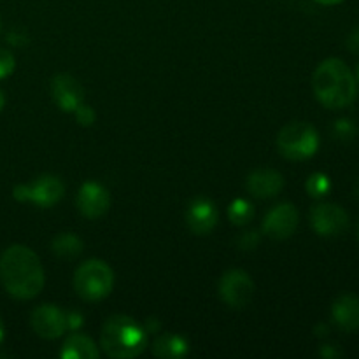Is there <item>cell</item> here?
Returning a JSON list of instances; mask_svg holds the SVG:
<instances>
[{"mask_svg":"<svg viewBox=\"0 0 359 359\" xmlns=\"http://www.w3.org/2000/svg\"><path fill=\"white\" fill-rule=\"evenodd\" d=\"M14 67H16V60H14L13 53L0 48V79L11 76L14 72Z\"/></svg>","mask_w":359,"mask_h":359,"instance_id":"obj_22","label":"cell"},{"mask_svg":"<svg viewBox=\"0 0 359 359\" xmlns=\"http://www.w3.org/2000/svg\"><path fill=\"white\" fill-rule=\"evenodd\" d=\"M314 2L321 4V6H337V4L344 2V0H314Z\"/></svg>","mask_w":359,"mask_h":359,"instance_id":"obj_29","label":"cell"},{"mask_svg":"<svg viewBox=\"0 0 359 359\" xmlns=\"http://www.w3.org/2000/svg\"><path fill=\"white\" fill-rule=\"evenodd\" d=\"M81 326H83V316L77 314V312H70V314H67V328L76 332V330L81 328Z\"/></svg>","mask_w":359,"mask_h":359,"instance_id":"obj_26","label":"cell"},{"mask_svg":"<svg viewBox=\"0 0 359 359\" xmlns=\"http://www.w3.org/2000/svg\"><path fill=\"white\" fill-rule=\"evenodd\" d=\"M356 81L359 83V63H358V67H356Z\"/></svg>","mask_w":359,"mask_h":359,"instance_id":"obj_34","label":"cell"},{"mask_svg":"<svg viewBox=\"0 0 359 359\" xmlns=\"http://www.w3.org/2000/svg\"><path fill=\"white\" fill-rule=\"evenodd\" d=\"M114 286V272L102 259H88L76 270L74 287L86 302H98L107 297Z\"/></svg>","mask_w":359,"mask_h":359,"instance_id":"obj_4","label":"cell"},{"mask_svg":"<svg viewBox=\"0 0 359 359\" xmlns=\"http://www.w3.org/2000/svg\"><path fill=\"white\" fill-rule=\"evenodd\" d=\"M51 251L60 258H76L83 251V241L74 233H62L51 242Z\"/></svg>","mask_w":359,"mask_h":359,"instance_id":"obj_18","label":"cell"},{"mask_svg":"<svg viewBox=\"0 0 359 359\" xmlns=\"http://www.w3.org/2000/svg\"><path fill=\"white\" fill-rule=\"evenodd\" d=\"M319 133L309 123H290L277 135V147L284 158L293 161L309 160L319 149Z\"/></svg>","mask_w":359,"mask_h":359,"instance_id":"obj_5","label":"cell"},{"mask_svg":"<svg viewBox=\"0 0 359 359\" xmlns=\"http://www.w3.org/2000/svg\"><path fill=\"white\" fill-rule=\"evenodd\" d=\"M186 223L195 235H209L217 224V207L209 198H196L189 203Z\"/></svg>","mask_w":359,"mask_h":359,"instance_id":"obj_13","label":"cell"},{"mask_svg":"<svg viewBox=\"0 0 359 359\" xmlns=\"http://www.w3.org/2000/svg\"><path fill=\"white\" fill-rule=\"evenodd\" d=\"M284 188L283 175L272 168H259L248 177V189L256 198H272Z\"/></svg>","mask_w":359,"mask_h":359,"instance_id":"obj_15","label":"cell"},{"mask_svg":"<svg viewBox=\"0 0 359 359\" xmlns=\"http://www.w3.org/2000/svg\"><path fill=\"white\" fill-rule=\"evenodd\" d=\"M74 114H76L77 123H79V125H83V126L93 125L95 119H97V114H95L93 109H91L90 105H86V104H81L79 107L74 111Z\"/></svg>","mask_w":359,"mask_h":359,"instance_id":"obj_23","label":"cell"},{"mask_svg":"<svg viewBox=\"0 0 359 359\" xmlns=\"http://www.w3.org/2000/svg\"><path fill=\"white\" fill-rule=\"evenodd\" d=\"M255 283L245 270H228L219 280V297L228 307L244 309L251 304Z\"/></svg>","mask_w":359,"mask_h":359,"instance_id":"obj_7","label":"cell"},{"mask_svg":"<svg viewBox=\"0 0 359 359\" xmlns=\"http://www.w3.org/2000/svg\"><path fill=\"white\" fill-rule=\"evenodd\" d=\"M316 98L328 109H344L358 97V81L346 62L328 58L321 62L312 76Z\"/></svg>","mask_w":359,"mask_h":359,"instance_id":"obj_2","label":"cell"},{"mask_svg":"<svg viewBox=\"0 0 359 359\" xmlns=\"http://www.w3.org/2000/svg\"><path fill=\"white\" fill-rule=\"evenodd\" d=\"M358 238H359V221H358Z\"/></svg>","mask_w":359,"mask_h":359,"instance_id":"obj_35","label":"cell"},{"mask_svg":"<svg viewBox=\"0 0 359 359\" xmlns=\"http://www.w3.org/2000/svg\"><path fill=\"white\" fill-rule=\"evenodd\" d=\"M347 48H349L351 53H359V27L354 28L353 32L347 37Z\"/></svg>","mask_w":359,"mask_h":359,"instance_id":"obj_27","label":"cell"},{"mask_svg":"<svg viewBox=\"0 0 359 359\" xmlns=\"http://www.w3.org/2000/svg\"><path fill=\"white\" fill-rule=\"evenodd\" d=\"M4 104H6V97H4L2 90H0V111H2V109H4Z\"/></svg>","mask_w":359,"mask_h":359,"instance_id":"obj_32","label":"cell"},{"mask_svg":"<svg viewBox=\"0 0 359 359\" xmlns=\"http://www.w3.org/2000/svg\"><path fill=\"white\" fill-rule=\"evenodd\" d=\"M228 217L233 224L237 226H244V224L251 223V219L255 217V207L244 198H237L230 203V209H228Z\"/></svg>","mask_w":359,"mask_h":359,"instance_id":"obj_19","label":"cell"},{"mask_svg":"<svg viewBox=\"0 0 359 359\" xmlns=\"http://www.w3.org/2000/svg\"><path fill=\"white\" fill-rule=\"evenodd\" d=\"M65 186L60 181L56 175H41L35 181L28 182V184H18L14 188L13 195L18 202H32L37 207H48L56 205L62 200Z\"/></svg>","mask_w":359,"mask_h":359,"instance_id":"obj_6","label":"cell"},{"mask_svg":"<svg viewBox=\"0 0 359 359\" xmlns=\"http://www.w3.org/2000/svg\"><path fill=\"white\" fill-rule=\"evenodd\" d=\"M4 335H6V330H4V323H2V319H0V344H2Z\"/></svg>","mask_w":359,"mask_h":359,"instance_id":"obj_31","label":"cell"},{"mask_svg":"<svg viewBox=\"0 0 359 359\" xmlns=\"http://www.w3.org/2000/svg\"><path fill=\"white\" fill-rule=\"evenodd\" d=\"M153 354L161 359H181L188 354V342L174 333H165L153 342Z\"/></svg>","mask_w":359,"mask_h":359,"instance_id":"obj_17","label":"cell"},{"mask_svg":"<svg viewBox=\"0 0 359 359\" xmlns=\"http://www.w3.org/2000/svg\"><path fill=\"white\" fill-rule=\"evenodd\" d=\"M258 241H259L258 233H256L255 230H251V231H245V233L238 238V245L248 251V249H255L256 245H258Z\"/></svg>","mask_w":359,"mask_h":359,"instance_id":"obj_24","label":"cell"},{"mask_svg":"<svg viewBox=\"0 0 359 359\" xmlns=\"http://www.w3.org/2000/svg\"><path fill=\"white\" fill-rule=\"evenodd\" d=\"M7 41H9L11 44L21 46V44H25V42H27V39H25V35H18V34H14V32H11L9 37H7Z\"/></svg>","mask_w":359,"mask_h":359,"instance_id":"obj_28","label":"cell"},{"mask_svg":"<svg viewBox=\"0 0 359 359\" xmlns=\"http://www.w3.org/2000/svg\"><path fill=\"white\" fill-rule=\"evenodd\" d=\"M60 356L63 359H97L100 356V353H98V347L95 346L90 337L72 333L63 342Z\"/></svg>","mask_w":359,"mask_h":359,"instance_id":"obj_16","label":"cell"},{"mask_svg":"<svg viewBox=\"0 0 359 359\" xmlns=\"http://www.w3.org/2000/svg\"><path fill=\"white\" fill-rule=\"evenodd\" d=\"M354 195H356V196H358V200H359V179H358L356 186H354Z\"/></svg>","mask_w":359,"mask_h":359,"instance_id":"obj_33","label":"cell"},{"mask_svg":"<svg viewBox=\"0 0 359 359\" xmlns=\"http://www.w3.org/2000/svg\"><path fill=\"white\" fill-rule=\"evenodd\" d=\"M0 283L11 297L30 300L44 287V269L30 248L14 244L0 256Z\"/></svg>","mask_w":359,"mask_h":359,"instance_id":"obj_1","label":"cell"},{"mask_svg":"<svg viewBox=\"0 0 359 359\" xmlns=\"http://www.w3.org/2000/svg\"><path fill=\"white\" fill-rule=\"evenodd\" d=\"M298 221H300V216H298L297 207L293 203H280L266 214L262 224L263 233L273 241H284L297 231Z\"/></svg>","mask_w":359,"mask_h":359,"instance_id":"obj_9","label":"cell"},{"mask_svg":"<svg viewBox=\"0 0 359 359\" xmlns=\"http://www.w3.org/2000/svg\"><path fill=\"white\" fill-rule=\"evenodd\" d=\"M356 125L347 118L339 119V121H335V125H333V135L339 140H346V142L347 140H353L354 137H356Z\"/></svg>","mask_w":359,"mask_h":359,"instance_id":"obj_21","label":"cell"},{"mask_svg":"<svg viewBox=\"0 0 359 359\" xmlns=\"http://www.w3.org/2000/svg\"><path fill=\"white\" fill-rule=\"evenodd\" d=\"M311 224L321 237H339L349 228V214L335 203H319L312 207Z\"/></svg>","mask_w":359,"mask_h":359,"instance_id":"obj_8","label":"cell"},{"mask_svg":"<svg viewBox=\"0 0 359 359\" xmlns=\"http://www.w3.org/2000/svg\"><path fill=\"white\" fill-rule=\"evenodd\" d=\"M32 328L39 337L55 340L67 332V314L53 305H41L32 312Z\"/></svg>","mask_w":359,"mask_h":359,"instance_id":"obj_10","label":"cell"},{"mask_svg":"<svg viewBox=\"0 0 359 359\" xmlns=\"http://www.w3.org/2000/svg\"><path fill=\"white\" fill-rule=\"evenodd\" d=\"M51 93L56 105L63 112H74L84 104V90L76 77L70 74H58L51 83Z\"/></svg>","mask_w":359,"mask_h":359,"instance_id":"obj_12","label":"cell"},{"mask_svg":"<svg viewBox=\"0 0 359 359\" xmlns=\"http://www.w3.org/2000/svg\"><path fill=\"white\" fill-rule=\"evenodd\" d=\"M319 354L325 359H339L344 356V353L335 346V344H325V346L321 347V351H319Z\"/></svg>","mask_w":359,"mask_h":359,"instance_id":"obj_25","label":"cell"},{"mask_svg":"<svg viewBox=\"0 0 359 359\" xmlns=\"http://www.w3.org/2000/svg\"><path fill=\"white\" fill-rule=\"evenodd\" d=\"M100 347L109 358H137L146 351L147 332L142 325L128 316H112L104 323Z\"/></svg>","mask_w":359,"mask_h":359,"instance_id":"obj_3","label":"cell"},{"mask_svg":"<svg viewBox=\"0 0 359 359\" xmlns=\"http://www.w3.org/2000/svg\"><path fill=\"white\" fill-rule=\"evenodd\" d=\"M111 207V195L98 182H84L77 193V209L88 219H98Z\"/></svg>","mask_w":359,"mask_h":359,"instance_id":"obj_11","label":"cell"},{"mask_svg":"<svg viewBox=\"0 0 359 359\" xmlns=\"http://www.w3.org/2000/svg\"><path fill=\"white\" fill-rule=\"evenodd\" d=\"M332 319L346 333L359 330V298L353 293L340 294L332 305Z\"/></svg>","mask_w":359,"mask_h":359,"instance_id":"obj_14","label":"cell"},{"mask_svg":"<svg viewBox=\"0 0 359 359\" xmlns=\"http://www.w3.org/2000/svg\"><path fill=\"white\" fill-rule=\"evenodd\" d=\"M316 330H318V332H316V335H319V337L328 335V326H326V325H319Z\"/></svg>","mask_w":359,"mask_h":359,"instance_id":"obj_30","label":"cell"},{"mask_svg":"<svg viewBox=\"0 0 359 359\" xmlns=\"http://www.w3.org/2000/svg\"><path fill=\"white\" fill-rule=\"evenodd\" d=\"M305 188H307V193L312 196V198H323L330 193L332 189V181L326 174L323 172H316L305 182Z\"/></svg>","mask_w":359,"mask_h":359,"instance_id":"obj_20","label":"cell"}]
</instances>
